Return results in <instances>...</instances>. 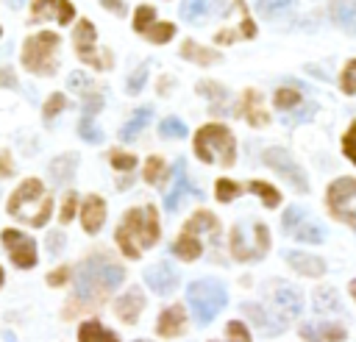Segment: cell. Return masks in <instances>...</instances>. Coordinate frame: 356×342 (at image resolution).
<instances>
[{"label":"cell","mask_w":356,"mask_h":342,"mask_svg":"<svg viewBox=\"0 0 356 342\" xmlns=\"http://www.w3.org/2000/svg\"><path fill=\"white\" fill-rule=\"evenodd\" d=\"M345 325L339 323H306L300 328V336L306 342H342L345 339Z\"/></svg>","instance_id":"cell-19"},{"label":"cell","mask_w":356,"mask_h":342,"mask_svg":"<svg viewBox=\"0 0 356 342\" xmlns=\"http://www.w3.org/2000/svg\"><path fill=\"white\" fill-rule=\"evenodd\" d=\"M70 275H72V270H70V267H58V270H53V272L47 275V284H50V286H64Z\"/></svg>","instance_id":"cell-49"},{"label":"cell","mask_w":356,"mask_h":342,"mask_svg":"<svg viewBox=\"0 0 356 342\" xmlns=\"http://www.w3.org/2000/svg\"><path fill=\"white\" fill-rule=\"evenodd\" d=\"M356 200V178H337L328 192H325V203H328V211L339 220V222H348L350 228H356V211L350 209V203Z\"/></svg>","instance_id":"cell-10"},{"label":"cell","mask_w":356,"mask_h":342,"mask_svg":"<svg viewBox=\"0 0 356 342\" xmlns=\"http://www.w3.org/2000/svg\"><path fill=\"white\" fill-rule=\"evenodd\" d=\"M64 106H67V100H64V95H61V92L50 95V97H47V103H44V111H42L44 122H53V117H56V114H61V108H64Z\"/></svg>","instance_id":"cell-42"},{"label":"cell","mask_w":356,"mask_h":342,"mask_svg":"<svg viewBox=\"0 0 356 342\" xmlns=\"http://www.w3.org/2000/svg\"><path fill=\"white\" fill-rule=\"evenodd\" d=\"M281 225H284V231H286L292 239H298V242L320 245V242L325 239V228L317 225V222L312 220V214H309L306 209H300V206H289V209L284 211V217H281Z\"/></svg>","instance_id":"cell-9"},{"label":"cell","mask_w":356,"mask_h":342,"mask_svg":"<svg viewBox=\"0 0 356 342\" xmlns=\"http://www.w3.org/2000/svg\"><path fill=\"white\" fill-rule=\"evenodd\" d=\"M270 303H273L275 317H281V320H295V317H300V311H303V298H300V292H298L295 286H289V284H275V286L270 289Z\"/></svg>","instance_id":"cell-16"},{"label":"cell","mask_w":356,"mask_h":342,"mask_svg":"<svg viewBox=\"0 0 356 342\" xmlns=\"http://www.w3.org/2000/svg\"><path fill=\"white\" fill-rule=\"evenodd\" d=\"M145 284L156 295H170L178 286V270L172 264H167V261H159V264H153V267L145 270Z\"/></svg>","instance_id":"cell-17"},{"label":"cell","mask_w":356,"mask_h":342,"mask_svg":"<svg viewBox=\"0 0 356 342\" xmlns=\"http://www.w3.org/2000/svg\"><path fill=\"white\" fill-rule=\"evenodd\" d=\"M150 117H153V108L150 106H142V108H136V114L122 125V131H120V139L122 142H134L136 136H139V131L150 122Z\"/></svg>","instance_id":"cell-31"},{"label":"cell","mask_w":356,"mask_h":342,"mask_svg":"<svg viewBox=\"0 0 356 342\" xmlns=\"http://www.w3.org/2000/svg\"><path fill=\"white\" fill-rule=\"evenodd\" d=\"M6 342H14V336H11V334H6Z\"/></svg>","instance_id":"cell-57"},{"label":"cell","mask_w":356,"mask_h":342,"mask_svg":"<svg viewBox=\"0 0 356 342\" xmlns=\"http://www.w3.org/2000/svg\"><path fill=\"white\" fill-rule=\"evenodd\" d=\"M81 222H83L86 234H97L103 228V222H106V203H103V197L86 195V200L81 206Z\"/></svg>","instance_id":"cell-20"},{"label":"cell","mask_w":356,"mask_h":342,"mask_svg":"<svg viewBox=\"0 0 356 342\" xmlns=\"http://www.w3.org/2000/svg\"><path fill=\"white\" fill-rule=\"evenodd\" d=\"M284 259H286V264H289L295 272H300V275L317 278V275L325 272V264H323V259H317V256H309V253H300V250H286Z\"/></svg>","instance_id":"cell-23"},{"label":"cell","mask_w":356,"mask_h":342,"mask_svg":"<svg viewBox=\"0 0 356 342\" xmlns=\"http://www.w3.org/2000/svg\"><path fill=\"white\" fill-rule=\"evenodd\" d=\"M186 197H195V200H200V197H203V192H200L195 184H189V175H186V164L178 158V161L172 164V186L167 189V197H164V206H167V211H178V206H181Z\"/></svg>","instance_id":"cell-15"},{"label":"cell","mask_w":356,"mask_h":342,"mask_svg":"<svg viewBox=\"0 0 356 342\" xmlns=\"http://www.w3.org/2000/svg\"><path fill=\"white\" fill-rule=\"evenodd\" d=\"M117 186H120V189H122V186H131V178H120Z\"/></svg>","instance_id":"cell-55"},{"label":"cell","mask_w":356,"mask_h":342,"mask_svg":"<svg viewBox=\"0 0 356 342\" xmlns=\"http://www.w3.org/2000/svg\"><path fill=\"white\" fill-rule=\"evenodd\" d=\"M47 250H50L53 256L61 253V250H64V234H56V231H53V234L47 236Z\"/></svg>","instance_id":"cell-51"},{"label":"cell","mask_w":356,"mask_h":342,"mask_svg":"<svg viewBox=\"0 0 356 342\" xmlns=\"http://www.w3.org/2000/svg\"><path fill=\"white\" fill-rule=\"evenodd\" d=\"M70 89L83 95V114L78 120V136L89 145H97L103 142V131L95 125V114L103 108V95L100 89L95 86V81L83 72H70Z\"/></svg>","instance_id":"cell-5"},{"label":"cell","mask_w":356,"mask_h":342,"mask_svg":"<svg viewBox=\"0 0 356 342\" xmlns=\"http://www.w3.org/2000/svg\"><path fill=\"white\" fill-rule=\"evenodd\" d=\"M125 270L122 264H117L108 256H89L81 267H78V284L72 298L67 300V311L64 317H75L81 311H92L97 309L103 300H108V295L122 284Z\"/></svg>","instance_id":"cell-1"},{"label":"cell","mask_w":356,"mask_h":342,"mask_svg":"<svg viewBox=\"0 0 356 342\" xmlns=\"http://www.w3.org/2000/svg\"><path fill=\"white\" fill-rule=\"evenodd\" d=\"M239 33H242V31H234V28H222V31H217L214 42H220V44H231V42H236V39H239Z\"/></svg>","instance_id":"cell-50"},{"label":"cell","mask_w":356,"mask_h":342,"mask_svg":"<svg viewBox=\"0 0 356 342\" xmlns=\"http://www.w3.org/2000/svg\"><path fill=\"white\" fill-rule=\"evenodd\" d=\"M184 234H195L197 239L206 236L217 245V236H220V220L211 214V211H197L189 217V222L184 225Z\"/></svg>","instance_id":"cell-22"},{"label":"cell","mask_w":356,"mask_h":342,"mask_svg":"<svg viewBox=\"0 0 356 342\" xmlns=\"http://www.w3.org/2000/svg\"><path fill=\"white\" fill-rule=\"evenodd\" d=\"M186 131H189V128H186L178 117H167V120H161V125H159V133H161L164 139H184Z\"/></svg>","instance_id":"cell-37"},{"label":"cell","mask_w":356,"mask_h":342,"mask_svg":"<svg viewBox=\"0 0 356 342\" xmlns=\"http://www.w3.org/2000/svg\"><path fill=\"white\" fill-rule=\"evenodd\" d=\"M264 164L273 167L278 175H284L298 192H309V181H306V172L295 164V158L284 150V147H267L264 150Z\"/></svg>","instance_id":"cell-12"},{"label":"cell","mask_w":356,"mask_h":342,"mask_svg":"<svg viewBox=\"0 0 356 342\" xmlns=\"http://www.w3.org/2000/svg\"><path fill=\"white\" fill-rule=\"evenodd\" d=\"M75 167H78V156L75 153H61L50 161V175H53L56 184H67L72 178Z\"/></svg>","instance_id":"cell-30"},{"label":"cell","mask_w":356,"mask_h":342,"mask_svg":"<svg viewBox=\"0 0 356 342\" xmlns=\"http://www.w3.org/2000/svg\"><path fill=\"white\" fill-rule=\"evenodd\" d=\"M184 325H186V311H184V306L172 303V306H167V309L159 314L156 331H159L161 336H178V334L184 331Z\"/></svg>","instance_id":"cell-24"},{"label":"cell","mask_w":356,"mask_h":342,"mask_svg":"<svg viewBox=\"0 0 356 342\" xmlns=\"http://www.w3.org/2000/svg\"><path fill=\"white\" fill-rule=\"evenodd\" d=\"M331 19L348 33H356V3H331Z\"/></svg>","instance_id":"cell-32"},{"label":"cell","mask_w":356,"mask_h":342,"mask_svg":"<svg viewBox=\"0 0 356 342\" xmlns=\"http://www.w3.org/2000/svg\"><path fill=\"white\" fill-rule=\"evenodd\" d=\"M172 253H175L178 259H184V261H195V259H200V253H203V242H200L195 234H181V236L172 242Z\"/></svg>","instance_id":"cell-28"},{"label":"cell","mask_w":356,"mask_h":342,"mask_svg":"<svg viewBox=\"0 0 356 342\" xmlns=\"http://www.w3.org/2000/svg\"><path fill=\"white\" fill-rule=\"evenodd\" d=\"M50 211H53V200L44 192V184L39 178L22 181L8 197V214L33 228H42L50 220Z\"/></svg>","instance_id":"cell-3"},{"label":"cell","mask_w":356,"mask_h":342,"mask_svg":"<svg viewBox=\"0 0 356 342\" xmlns=\"http://www.w3.org/2000/svg\"><path fill=\"white\" fill-rule=\"evenodd\" d=\"M248 189H250V192H256V195L264 200V206H267V209H275V206H278V200H281L278 189H275L273 184H267V181H250V184H248Z\"/></svg>","instance_id":"cell-34"},{"label":"cell","mask_w":356,"mask_h":342,"mask_svg":"<svg viewBox=\"0 0 356 342\" xmlns=\"http://www.w3.org/2000/svg\"><path fill=\"white\" fill-rule=\"evenodd\" d=\"M134 28H136V33H145L153 44H167V42L175 36V25L159 22V19H156V8L147 6V3H145V6H136Z\"/></svg>","instance_id":"cell-11"},{"label":"cell","mask_w":356,"mask_h":342,"mask_svg":"<svg viewBox=\"0 0 356 342\" xmlns=\"http://www.w3.org/2000/svg\"><path fill=\"white\" fill-rule=\"evenodd\" d=\"M195 153L200 161L206 164H220V167H231L236 161V142L234 133L220 125V122H209L195 133Z\"/></svg>","instance_id":"cell-4"},{"label":"cell","mask_w":356,"mask_h":342,"mask_svg":"<svg viewBox=\"0 0 356 342\" xmlns=\"http://www.w3.org/2000/svg\"><path fill=\"white\" fill-rule=\"evenodd\" d=\"M270 250V231L264 222L242 220L231 228V253L236 261H256Z\"/></svg>","instance_id":"cell-6"},{"label":"cell","mask_w":356,"mask_h":342,"mask_svg":"<svg viewBox=\"0 0 356 342\" xmlns=\"http://www.w3.org/2000/svg\"><path fill=\"white\" fill-rule=\"evenodd\" d=\"M209 3H203V0H189V3H181L178 6V11H181V17L184 19H189V22H200L206 14H209Z\"/></svg>","instance_id":"cell-35"},{"label":"cell","mask_w":356,"mask_h":342,"mask_svg":"<svg viewBox=\"0 0 356 342\" xmlns=\"http://www.w3.org/2000/svg\"><path fill=\"white\" fill-rule=\"evenodd\" d=\"M348 289H350V295H353V300H356V278L350 281V286H348Z\"/></svg>","instance_id":"cell-56"},{"label":"cell","mask_w":356,"mask_h":342,"mask_svg":"<svg viewBox=\"0 0 356 342\" xmlns=\"http://www.w3.org/2000/svg\"><path fill=\"white\" fill-rule=\"evenodd\" d=\"M58 36L50 31H42L31 39H25L22 44V67L33 75H53L58 70Z\"/></svg>","instance_id":"cell-8"},{"label":"cell","mask_w":356,"mask_h":342,"mask_svg":"<svg viewBox=\"0 0 356 342\" xmlns=\"http://www.w3.org/2000/svg\"><path fill=\"white\" fill-rule=\"evenodd\" d=\"M0 36H3V28H0Z\"/></svg>","instance_id":"cell-60"},{"label":"cell","mask_w":356,"mask_h":342,"mask_svg":"<svg viewBox=\"0 0 356 342\" xmlns=\"http://www.w3.org/2000/svg\"><path fill=\"white\" fill-rule=\"evenodd\" d=\"M14 172V161H11V153H0V175H11Z\"/></svg>","instance_id":"cell-53"},{"label":"cell","mask_w":356,"mask_h":342,"mask_svg":"<svg viewBox=\"0 0 356 342\" xmlns=\"http://www.w3.org/2000/svg\"><path fill=\"white\" fill-rule=\"evenodd\" d=\"M95 42H97V33H95V25L89 19H78V28H75V53L83 64L95 67V70H108L111 64L95 50Z\"/></svg>","instance_id":"cell-14"},{"label":"cell","mask_w":356,"mask_h":342,"mask_svg":"<svg viewBox=\"0 0 356 342\" xmlns=\"http://www.w3.org/2000/svg\"><path fill=\"white\" fill-rule=\"evenodd\" d=\"M242 108H245V117H248L250 125H267L270 117H267L264 108H261V95H259V92L248 89V92H245V100H242Z\"/></svg>","instance_id":"cell-33"},{"label":"cell","mask_w":356,"mask_h":342,"mask_svg":"<svg viewBox=\"0 0 356 342\" xmlns=\"http://www.w3.org/2000/svg\"><path fill=\"white\" fill-rule=\"evenodd\" d=\"M197 92L203 95V97H209V111H214V114H231V108H228V92H225V86H220L217 81H200L197 83Z\"/></svg>","instance_id":"cell-25"},{"label":"cell","mask_w":356,"mask_h":342,"mask_svg":"<svg viewBox=\"0 0 356 342\" xmlns=\"http://www.w3.org/2000/svg\"><path fill=\"white\" fill-rule=\"evenodd\" d=\"M111 164L117 170H134L136 167V158L131 153H122V150H111Z\"/></svg>","instance_id":"cell-46"},{"label":"cell","mask_w":356,"mask_h":342,"mask_svg":"<svg viewBox=\"0 0 356 342\" xmlns=\"http://www.w3.org/2000/svg\"><path fill=\"white\" fill-rule=\"evenodd\" d=\"M78 342H120L114 331H108L100 320H86L78 328Z\"/></svg>","instance_id":"cell-27"},{"label":"cell","mask_w":356,"mask_h":342,"mask_svg":"<svg viewBox=\"0 0 356 342\" xmlns=\"http://www.w3.org/2000/svg\"><path fill=\"white\" fill-rule=\"evenodd\" d=\"M181 56H184V58H189V61H195V64H200V67L214 64V61H220V58H222L217 50L203 47V44H197V42H184V44H181Z\"/></svg>","instance_id":"cell-29"},{"label":"cell","mask_w":356,"mask_h":342,"mask_svg":"<svg viewBox=\"0 0 356 342\" xmlns=\"http://www.w3.org/2000/svg\"><path fill=\"white\" fill-rule=\"evenodd\" d=\"M3 278H6V275H3V267H0V286H3Z\"/></svg>","instance_id":"cell-58"},{"label":"cell","mask_w":356,"mask_h":342,"mask_svg":"<svg viewBox=\"0 0 356 342\" xmlns=\"http://www.w3.org/2000/svg\"><path fill=\"white\" fill-rule=\"evenodd\" d=\"M161 175H164V161L161 156H150L145 161V181L147 184H161Z\"/></svg>","instance_id":"cell-39"},{"label":"cell","mask_w":356,"mask_h":342,"mask_svg":"<svg viewBox=\"0 0 356 342\" xmlns=\"http://www.w3.org/2000/svg\"><path fill=\"white\" fill-rule=\"evenodd\" d=\"M186 300H189V309L195 314V320L200 325H209L225 306L228 295H225V286L220 281H192L189 289H186Z\"/></svg>","instance_id":"cell-7"},{"label":"cell","mask_w":356,"mask_h":342,"mask_svg":"<svg viewBox=\"0 0 356 342\" xmlns=\"http://www.w3.org/2000/svg\"><path fill=\"white\" fill-rule=\"evenodd\" d=\"M103 8H108L114 14H125V3H103Z\"/></svg>","instance_id":"cell-54"},{"label":"cell","mask_w":356,"mask_h":342,"mask_svg":"<svg viewBox=\"0 0 356 342\" xmlns=\"http://www.w3.org/2000/svg\"><path fill=\"white\" fill-rule=\"evenodd\" d=\"M314 111H317V103H306V106H303V111H295V114H292V117H286L284 122H286V125L306 122V120H312V117H314Z\"/></svg>","instance_id":"cell-47"},{"label":"cell","mask_w":356,"mask_h":342,"mask_svg":"<svg viewBox=\"0 0 356 342\" xmlns=\"http://www.w3.org/2000/svg\"><path fill=\"white\" fill-rule=\"evenodd\" d=\"M75 206H78V195H75V192H67V195H64V203H61V222H70V220H72Z\"/></svg>","instance_id":"cell-48"},{"label":"cell","mask_w":356,"mask_h":342,"mask_svg":"<svg viewBox=\"0 0 356 342\" xmlns=\"http://www.w3.org/2000/svg\"><path fill=\"white\" fill-rule=\"evenodd\" d=\"M314 309L323 314V311H339V298L334 295V289L323 286L314 292Z\"/></svg>","instance_id":"cell-36"},{"label":"cell","mask_w":356,"mask_h":342,"mask_svg":"<svg viewBox=\"0 0 356 342\" xmlns=\"http://www.w3.org/2000/svg\"><path fill=\"white\" fill-rule=\"evenodd\" d=\"M273 103H275V108H295L298 103H300V92L298 89H289V86H281L275 95H273Z\"/></svg>","instance_id":"cell-38"},{"label":"cell","mask_w":356,"mask_h":342,"mask_svg":"<svg viewBox=\"0 0 356 342\" xmlns=\"http://www.w3.org/2000/svg\"><path fill=\"white\" fill-rule=\"evenodd\" d=\"M145 81H147V64H139L134 72H131V78H128V95H139L142 92V86H145Z\"/></svg>","instance_id":"cell-43"},{"label":"cell","mask_w":356,"mask_h":342,"mask_svg":"<svg viewBox=\"0 0 356 342\" xmlns=\"http://www.w3.org/2000/svg\"><path fill=\"white\" fill-rule=\"evenodd\" d=\"M339 89H342L345 95H356V58L345 64L342 78H339Z\"/></svg>","instance_id":"cell-41"},{"label":"cell","mask_w":356,"mask_h":342,"mask_svg":"<svg viewBox=\"0 0 356 342\" xmlns=\"http://www.w3.org/2000/svg\"><path fill=\"white\" fill-rule=\"evenodd\" d=\"M142 309H145V295H142V289L139 286H131L120 300H117V306H114V314L122 320V323H136L139 320V314H142Z\"/></svg>","instance_id":"cell-21"},{"label":"cell","mask_w":356,"mask_h":342,"mask_svg":"<svg viewBox=\"0 0 356 342\" xmlns=\"http://www.w3.org/2000/svg\"><path fill=\"white\" fill-rule=\"evenodd\" d=\"M0 239H3V247L8 250L11 261H14L19 270H28V267L36 264V242H33L28 234L14 231V228H6Z\"/></svg>","instance_id":"cell-13"},{"label":"cell","mask_w":356,"mask_h":342,"mask_svg":"<svg viewBox=\"0 0 356 342\" xmlns=\"http://www.w3.org/2000/svg\"><path fill=\"white\" fill-rule=\"evenodd\" d=\"M342 153L356 164V122H350V128L342 136Z\"/></svg>","instance_id":"cell-45"},{"label":"cell","mask_w":356,"mask_h":342,"mask_svg":"<svg viewBox=\"0 0 356 342\" xmlns=\"http://www.w3.org/2000/svg\"><path fill=\"white\" fill-rule=\"evenodd\" d=\"M214 192H217V200L228 203V200H234V197L242 192V186H239V184H234V181H228V178H220V181H217V186H214Z\"/></svg>","instance_id":"cell-40"},{"label":"cell","mask_w":356,"mask_h":342,"mask_svg":"<svg viewBox=\"0 0 356 342\" xmlns=\"http://www.w3.org/2000/svg\"><path fill=\"white\" fill-rule=\"evenodd\" d=\"M225 334H228L225 342H250V331H248L245 323H239V320H231V323L225 325Z\"/></svg>","instance_id":"cell-44"},{"label":"cell","mask_w":356,"mask_h":342,"mask_svg":"<svg viewBox=\"0 0 356 342\" xmlns=\"http://www.w3.org/2000/svg\"><path fill=\"white\" fill-rule=\"evenodd\" d=\"M242 309H245V314H248V317L261 328V334H281V331H284V325H286V320H281V317H267V311H264L261 306L245 303Z\"/></svg>","instance_id":"cell-26"},{"label":"cell","mask_w":356,"mask_h":342,"mask_svg":"<svg viewBox=\"0 0 356 342\" xmlns=\"http://www.w3.org/2000/svg\"><path fill=\"white\" fill-rule=\"evenodd\" d=\"M120 250L128 259H139L145 250H150L159 242V214L150 203L145 206H134L122 214L117 234H114Z\"/></svg>","instance_id":"cell-2"},{"label":"cell","mask_w":356,"mask_h":342,"mask_svg":"<svg viewBox=\"0 0 356 342\" xmlns=\"http://www.w3.org/2000/svg\"><path fill=\"white\" fill-rule=\"evenodd\" d=\"M289 8V3H259V11H264V14H278V11H286Z\"/></svg>","instance_id":"cell-52"},{"label":"cell","mask_w":356,"mask_h":342,"mask_svg":"<svg viewBox=\"0 0 356 342\" xmlns=\"http://www.w3.org/2000/svg\"><path fill=\"white\" fill-rule=\"evenodd\" d=\"M31 17H33V22L58 19L61 25H67V22L75 19V8H72V3H67V0H58V3H44V0H39V3L31 6Z\"/></svg>","instance_id":"cell-18"},{"label":"cell","mask_w":356,"mask_h":342,"mask_svg":"<svg viewBox=\"0 0 356 342\" xmlns=\"http://www.w3.org/2000/svg\"><path fill=\"white\" fill-rule=\"evenodd\" d=\"M134 342H150V339H134Z\"/></svg>","instance_id":"cell-59"}]
</instances>
